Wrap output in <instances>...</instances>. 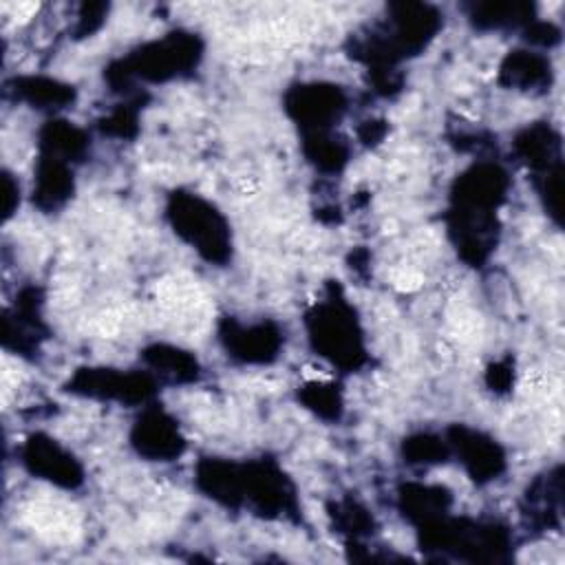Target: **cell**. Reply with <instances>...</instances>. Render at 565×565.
<instances>
[{
    "label": "cell",
    "instance_id": "1",
    "mask_svg": "<svg viewBox=\"0 0 565 565\" xmlns=\"http://www.w3.org/2000/svg\"><path fill=\"white\" fill-rule=\"evenodd\" d=\"M441 13L426 2H393L386 18L351 38V57L369 68V77L397 75L399 62L419 55L439 33Z\"/></svg>",
    "mask_w": 565,
    "mask_h": 565
},
{
    "label": "cell",
    "instance_id": "2",
    "mask_svg": "<svg viewBox=\"0 0 565 565\" xmlns=\"http://www.w3.org/2000/svg\"><path fill=\"white\" fill-rule=\"evenodd\" d=\"M203 60V42L190 31H170L159 40L146 42L128 55L115 60L104 71L108 86L128 93L137 79L163 84L190 75Z\"/></svg>",
    "mask_w": 565,
    "mask_h": 565
},
{
    "label": "cell",
    "instance_id": "3",
    "mask_svg": "<svg viewBox=\"0 0 565 565\" xmlns=\"http://www.w3.org/2000/svg\"><path fill=\"white\" fill-rule=\"evenodd\" d=\"M305 329L311 349L340 371H358L366 364L364 331L358 311L338 282H327L322 300L305 313Z\"/></svg>",
    "mask_w": 565,
    "mask_h": 565
},
{
    "label": "cell",
    "instance_id": "4",
    "mask_svg": "<svg viewBox=\"0 0 565 565\" xmlns=\"http://www.w3.org/2000/svg\"><path fill=\"white\" fill-rule=\"evenodd\" d=\"M415 530L424 552H437L468 563H508L512 558V536L501 523L452 516L448 512L415 525Z\"/></svg>",
    "mask_w": 565,
    "mask_h": 565
},
{
    "label": "cell",
    "instance_id": "5",
    "mask_svg": "<svg viewBox=\"0 0 565 565\" xmlns=\"http://www.w3.org/2000/svg\"><path fill=\"white\" fill-rule=\"evenodd\" d=\"M166 218L172 232L210 265L232 258V230L225 214L196 192L174 190L166 201Z\"/></svg>",
    "mask_w": 565,
    "mask_h": 565
},
{
    "label": "cell",
    "instance_id": "6",
    "mask_svg": "<svg viewBox=\"0 0 565 565\" xmlns=\"http://www.w3.org/2000/svg\"><path fill=\"white\" fill-rule=\"evenodd\" d=\"M263 519L300 521V503L291 477L276 459L260 457L241 463V510Z\"/></svg>",
    "mask_w": 565,
    "mask_h": 565
},
{
    "label": "cell",
    "instance_id": "7",
    "mask_svg": "<svg viewBox=\"0 0 565 565\" xmlns=\"http://www.w3.org/2000/svg\"><path fill=\"white\" fill-rule=\"evenodd\" d=\"M64 388L79 397L119 402L126 406H148L157 395V380L150 371H119L110 366L77 369Z\"/></svg>",
    "mask_w": 565,
    "mask_h": 565
},
{
    "label": "cell",
    "instance_id": "8",
    "mask_svg": "<svg viewBox=\"0 0 565 565\" xmlns=\"http://www.w3.org/2000/svg\"><path fill=\"white\" fill-rule=\"evenodd\" d=\"M349 97L333 82H300L285 90L282 108L287 117L305 132L333 130L344 117Z\"/></svg>",
    "mask_w": 565,
    "mask_h": 565
},
{
    "label": "cell",
    "instance_id": "9",
    "mask_svg": "<svg viewBox=\"0 0 565 565\" xmlns=\"http://www.w3.org/2000/svg\"><path fill=\"white\" fill-rule=\"evenodd\" d=\"M510 188L505 168L492 159H479L461 170L450 185V205L455 212L497 214Z\"/></svg>",
    "mask_w": 565,
    "mask_h": 565
},
{
    "label": "cell",
    "instance_id": "10",
    "mask_svg": "<svg viewBox=\"0 0 565 565\" xmlns=\"http://www.w3.org/2000/svg\"><path fill=\"white\" fill-rule=\"evenodd\" d=\"M218 340L230 358L243 364H269L278 358L285 335L274 320L241 322L225 316L218 322Z\"/></svg>",
    "mask_w": 565,
    "mask_h": 565
},
{
    "label": "cell",
    "instance_id": "11",
    "mask_svg": "<svg viewBox=\"0 0 565 565\" xmlns=\"http://www.w3.org/2000/svg\"><path fill=\"white\" fill-rule=\"evenodd\" d=\"M450 455L457 457L475 483H490L505 472V450L483 430L452 424L444 433Z\"/></svg>",
    "mask_w": 565,
    "mask_h": 565
},
{
    "label": "cell",
    "instance_id": "12",
    "mask_svg": "<svg viewBox=\"0 0 565 565\" xmlns=\"http://www.w3.org/2000/svg\"><path fill=\"white\" fill-rule=\"evenodd\" d=\"M130 446L148 461H174L185 452V437L179 422L159 404L141 408L130 428Z\"/></svg>",
    "mask_w": 565,
    "mask_h": 565
},
{
    "label": "cell",
    "instance_id": "13",
    "mask_svg": "<svg viewBox=\"0 0 565 565\" xmlns=\"http://www.w3.org/2000/svg\"><path fill=\"white\" fill-rule=\"evenodd\" d=\"M24 468L57 488L75 490L84 483V468L79 459L46 433H33L22 446Z\"/></svg>",
    "mask_w": 565,
    "mask_h": 565
},
{
    "label": "cell",
    "instance_id": "14",
    "mask_svg": "<svg viewBox=\"0 0 565 565\" xmlns=\"http://www.w3.org/2000/svg\"><path fill=\"white\" fill-rule=\"evenodd\" d=\"M446 227L452 247L459 258L470 267H481L488 263L499 238L497 214L483 212H455L448 210Z\"/></svg>",
    "mask_w": 565,
    "mask_h": 565
},
{
    "label": "cell",
    "instance_id": "15",
    "mask_svg": "<svg viewBox=\"0 0 565 565\" xmlns=\"http://www.w3.org/2000/svg\"><path fill=\"white\" fill-rule=\"evenodd\" d=\"M15 300V309L4 313L2 320V344L20 355H33L40 349V342L46 338V327L40 313V289L24 287Z\"/></svg>",
    "mask_w": 565,
    "mask_h": 565
},
{
    "label": "cell",
    "instance_id": "16",
    "mask_svg": "<svg viewBox=\"0 0 565 565\" xmlns=\"http://www.w3.org/2000/svg\"><path fill=\"white\" fill-rule=\"evenodd\" d=\"M512 150L516 159L532 172V179L563 166L561 135L545 121H534L521 128L512 139Z\"/></svg>",
    "mask_w": 565,
    "mask_h": 565
},
{
    "label": "cell",
    "instance_id": "17",
    "mask_svg": "<svg viewBox=\"0 0 565 565\" xmlns=\"http://www.w3.org/2000/svg\"><path fill=\"white\" fill-rule=\"evenodd\" d=\"M563 510V466L556 463L545 475L536 477L525 490L523 519L539 532H550L561 525Z\"/></svg>",
    "mask_w": 565,
    "mask_h": 565
},
{
    "label": "cell",
    "instance_id": "18",
    "mask_svg": "<svg viewBox=\"0 0 565 565\" xmlns=\"http://www.w3.org/2000/svg\"><path fill=\"white\" fill-rule=\"evenodd\" d=\"M554 82L552 62L547 55L532 49H514L499 64V84L521 93L550 90Z\"/></svg>",
    "mask_w": 565,
    "mask_h": 565
},
{
    "label": "cell",
    "instance_id": "19",
    "mask_svg": "<svg viewBox=\"0 0 565 565\" xmlns=\"http://www.w3.org/2000/svg\"><path fill=\"white\" fill-rule=\"evenodd\" d=\"M75 192L73 163L38 154L35 179H33V203L40 212H57L64 207Z\"/></svg>",
    "mask_w": 565,
    "mask_h": 565
},
{
    "label": "cell",
    "instance_id": "20",
    "mask_svg": "<svg viewBox=\"0 0 565 565\" xmlns=\"http://www.w3.org/2000/svg\"><path fill=\"white\" fill-rule=\"evenodd\" d=\"M194 486L201 494L227 510H241V463L221 457H203L194 468Z\"/></svg>",
    "mask_w": 565,
    "mask_h": 565
},
{
    "label": "cell",
    "instance_id": "21",
    "mask_svg": "<svg viewBox=\"0 0 565 565\" xmlns=\"http://www.w3.org/2000/svg\"><path fill=\"white\" fill-rule=\"evenodd\" d=\"M397 508L404 519H408L413 525H419L448 514L452 508V492L439 483L408 481L397 490Z\"/></svg>",
    "mask_w": 565,
    "mask_h": 565
},
{
    "label": "cell",
    "instance_id": "22",
    "mask_svg": "<svg viewBox=\"0 0 565 565\" xmlns=\"http://www.w3.org/2000/svg\"><path fill=\"white\" fill-rule=\"evenodd\" d=\"M9 90L15 99L40 108V110H60L75 102V86L46 77V75H20L9 82Z\"/></svg>",
    "mask_w": 565,
    "mask_h": 565
},
{
    "label": "cell",
    "instance_id": "23",
    "mask_svg": "<svg viewBox=\"0 0 565 565\" xmlns=\"http://www.w3.org/2000/svg\"><path fill=\"white\" fill-rule=\"evenodd\" d=\"M88 132L68 119H49L38 135V154L79 163L88 152Z\"/></svg>",
    "mask_w": 565,
    "mask_h": 565
},
{
    "label": "cell",
    "instance_id": "24",
    "mask_svg": "<svg viewBox=\"0 0 565 565\" xmlns=\"http://www.w3.org/2000/svg\"><path fill=\"white\" fill-rule=\"evenodd\" d=\"M141 360L152 375H159L172 384H190L199 377V360L174 344L152 342L141 351Z\"/></svg>",
    "mask_w": 565,
    "mask_h": 565
},
{
    "label": "cell",
    "instance_id": "25",
    "mask_svg": "<svg viewBox=\"0 0 565 565\" xmlns=\"http://www.w3.org/2000/svg\"><path fill=\"white\" fill-rule=\"evenodd\" d=\"M468 20L481 31L494 29H525L532 20H536V11L532 2H475L468 9Z\"/></svg>",
    "mask_w": 565,
    "mask_h": 565
},
{
    "label": "cell",
    "instance_id": "26",
    "mask_svg": "<svg viewBox=\"0 0 565 565\" xmlns=\"http://www.w3.org/2000/svg\"><path fill=\"white\" fill-rule=\"evenodd\" d=\"M305 159L322 174H338L344 170L351 157V146L333 130L305 132L300 141Z\"/></svg>",
    "mask_w": 565,
    "mask_h": 565
},
{
    "label": "cell",
    "instance_id": "27",
    "mask_svg": "<svg viewBox=\"0 0 565 565\" xmlns=\"http://www.w3.org/2000/svg\"><path fill=\"white\" fill-rule=\"evenodd\" d=\"M333 527L347 539V543H360L375 534L373 514L355 499H342L329 505Z\"/></svg>",
    "mask_w": 565,
    "mask_h": 565
},
{
    "label": "cell",
    "instance_id": "28",
    "mask_svg": "<svg viewBox=\"0 0 565 565\" xmlns=\"http://www.w3.org/2000/svg\"><path fill=\"white\" fill-rule=\"evenodd\" d=\"M298 402L324 422H338L344 411L340 386L322 380H309L302 386H298Z\"/></svg>",
    "mask_w": 565,
    "mask_h": 565
},
{
    "label": "cell",
    "instance_id": "29",
    "mask_svg": "<svg viewBox=\"0 0 565 565\" xmlns=\"http://www.w3.org/2000/svg\"><path fill=\"white\" fill-rule=\"evenodd\" d=\"M402 457L406 463H413V466H435V463H446L452 455L444 435L419 430L404 437Z\"/></svg>",
    "mask_w": 565,
    "mask_h": 565
},
{
    "label": "cell",
    "instance_id": "30",
    "mask_svg": "<svg viewBox=\"0 0 565 565\" xmlns=\"http://www.w3.org/2000/svg\"><path fill=\"white\" fill-rule=\"evenodd\" d=\"M139 106H141L139 97L119 104L106 117L99 119V124H97L99 130L108 137L132 139L139 132Z\"/></svg>",
    "mask_w": 565,
    "mask_h": 565
},
{
    "label": "cell",
    "instance_id": "31",
    "mask_svg": "<svg viewBox=\"0 0 565 565\" xmlns=\"http://www.w3.org/2000/svg\"><path fill=\"white\" fill-rule=\"evenodd\" d=\"M534 188L543 203L545 214L561 227L563 225V166L534 177Z\"/></svg>",
    "mask_w": 565,
    "mask_h": 565
},
{
    "label": "cell",
    "instance_id": "32",
    "mask_svg": "<svg viewBox=\"0 0 565 565\" xmlns=\"http://www.w3.org/2000/svg\"><path fill=\"white\" fill-rule=\"evenodd\" d=\"M523 31V38L534 44V46H541V49H552L561 42V29L554 24V22H547V20H532Z\"/></svg>",
    "mask_w": 565,
    "mask_h": 565
},
{
    "label": "cell",
    "instance_id": "33",
    "mask_svg": "<svg viewBox=\"0 0 565 565\" xmlns=\"http://www.w3.org/2000/svg\"><path fill=\"white\" fill-rule=\"evenodd\" d=\"M514 384V362L512 358H503V360H497L488 366L486 371V386L492 391V393H510Z\"/></svg>",
    "mask_w": 565,
    "mask_h": 565
},
{
    "label": "cell",
    "instance_id": "34",
    "mask_svg": "<svg viewBox=\"0 0 565 565\" xmlns=\"http://www.w3.org/2000/svg\"><path fill=\"white\" fill-rule=\"evenodd\" d=\"M106 13H108V4H104V2H84L82 9H79V15H77L75 35L86 38V35L95 33L104 24Z\"/></svg>",
    "mask_w": 565,
    "mask_h": 565
},
{
    "label": "cell",
    "instance_id": "35",
    "mask_svg": "<svg viewBox=\"0 0 565 565\" xmlns=\"http://www.w3.org/2000/svg\"><path fill=\"white\" fill-rule=\"evenodd\" d=\"M388 126L384 119H369L364 121L360 128H358V139L364 143V146H375L384 139Z\"/></svg>",
    "mask_w": 565,
    "mask_h": 565
},
{
    "label": "cell",
    "instance_id": "36",
    "mask_svg": "<svg viewBox=\"0 0 565 565\" xmlns=\"http://www.w3.org/2000/svg\"><path fill=\"white\" fill-rule=\"evenodd\" d=\"M2 214L4 218H9L15 207H18V201H20V185L13 181V177L9 172L2 174Z\"/></svg>",
    "mask_w": 565,
    "mask_h": 565
}]
</instances>
